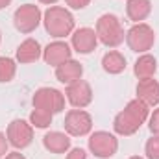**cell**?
Wrapping results in <instances>:
<instances>
[{
	"instance_id": "6da1fadb",
	"label": "cell",
	"mask_w": 159,
	"mask_h": 159,
	"mask_svg": "<svg viewBox=\"0 0 159 159\" xmlns=\"http://www.w3.org/2000/svg\"><path fill=\"white\" fill-rule=\"evenodd\" d=\"M148 117H150V107L143 100L133 98L126 104V107L120 113H117L113 120V129L117 135L129 137L141 129V126L148 120Z\"/></svg>"
},
{
	"instance_id": "7a4b0ae2",
	"label": "cell",
	"mask_w": 159,
	"mask_h": 159,
	"mask_svg": "<svg viewBox=\"0 0 159 159\" xmlns=\"http://www.w3.org/2000/svg\"><path fill=\"white\" fill-rule=\"evenodd\" d=\"M43 24L44 30L50 37L54 39H63L67 35H72L76 20L74 15L61 6H50L44 13H43Z\"/></svg>"
},
{
	"instance_id": "3957f363",
	"label": "cell",
	"mask_w": 159,
	"mask_h": 159,
	"mask_svg": "<svg viewBox=\"0 0 159 159\" xmlns=\"http://www.w3.org/2000/svg\"><path fill=\"white\" fill-rule=\"evenodd\" d=\"M94 32L98 35V43H102L107 48H117L126 39L124 26L115 13H104L102 17H98Z\"/></svg>"
},
{
	"instance_id": "277c9868",
	"label": "cell",
	"mask_w": 159,
	"mask_h": 159,
	"mask_svg": "<svg viewBox=\"0 0 159 159\" xmlns=\"http://www.w3.org/2000/svg\"><path fill=\"white\" fill-rule=\"evenodd\" d=\"M126 43L131 52L148 54V50H152L156 43V32L146 22H137L126 32Z\"/></svg>"
},
{
	"instance_id": "5b68a950",
	"label": "cell",
	"mask_w": 159,
	"mask_h": 159,
	"mask_svg": "<svg viewBox=\"0 0 159 159\" xmlns=\"http://www.w3.org/2000/svg\"><path fill=\"white\" fill-rule=\"evenodd\" d=\"M32 104H34V109H41L50 115H56L65 109V94L54 87H41L34 93Z\"/></svg>"
},
{
	"instance_id": "8992f818",
	"label": "cell",
	"mask_w": 159,
	"mask_h": 159,
	"mask_svg": "<svg viewBox=\"0 0 159 159\" xmlns=\"http://www.w3.org/2000/svg\"><path fill=\"white\" fill-rule=\"evenodd\" d=\"M87 146H89V152L94 157L109 159V157H113L117 154V150H119V139L113 133H109V131L98 129V131L89 135Z\"/></svg>"
},
{
	"instance_id": "52a82bcc",
	"label": "cell",
	"mask_w": 159,
	"mask_h": 159,
	"mask_svg": "<svg viewBox=\"0 0 159 159\" xmlns=\"http://www.w3.org/2000/svg\"><path fill=\"white\" fill-rule=\"evenodd\" d=\"M43 22V13L35 4H22L13 13V24L20 34H32Z\"/></svg>"
},
{
	"instance_id": "ba28073f",
	"label": "cell",
	"mask_w": 159,
	"mask_h": 159,
	"mask_svg": "<svg viewBox=\"0 0 159 159\" xmlns=\"http://www.w3.org/2000/svg\"><path fill=\"white\" fill-rule=\"evenodd\" d=\"M6 137L9 146H13L15 150H24L34 141V126L22 119H15L7 124Z\"/></svg>"
},
{
	"instance_id": "9c48e42d",
	"label": "cell",
	"mask_w": 159,
	"mask_h": 159,
	"mask_svg": "<svg viewBox=\"0 0 159 159\" xmlns=\"http://www.w3.org/2000/svg\"><path fill=\"white\" fill-rule=\"evenodd\" d=\"M63 126L65 133H69L70 137H85L93 129V117L83 109H70L65 115Z\"/></svg>"
},
{
	"instance_id": "30bf717a",
	"label": "cell",
	"mask_w": 159,
	"mask_h": 159,
	"mask_svg": "<svg viewBox=\"0 0 159 159\" xmlns=\"http://www.w3.org/2000/svg\"><path fill=\"white\" fill-rule=\"evenodd\" d=\"M65 96L69 100V104L74 109H83L93 102V87L89 81L85 80H78L70 85H67L65 89Z\"/></svg>"
},
{
	"instance_id": "8fae6325",
	"label": "cell",
	"mask_w": 159,
	"mask_h": 159,
	"mask_svg": "<svg viewBox=\"0 0 159 159\" xmlns=\"http://www.w3.org/2000/svg\"><path fill=\"white\" fill-rule=\"evenodd\" d=\"M70 46H72L74 52H78L81 56H87V54H91V52L96 50V46H98V35H96V32L93 28H87V26L78 28V30L72 32Z\"/></svg>"
},
{
	"instance_id": "7c38bea8",
	"label": "cell",
	"mask_w": 159,
	"mask_h": 159,
	"mask_svg": "<svg viewBox=\"0 0 159 159\" xmlns=\"http://www.w3.org/2000/svg\"><path fill=\"white\" fill-rule=\"evenodd\" d=\"M72 46L69 44V43H65V41H54V43H50V44H46L44 48H43V59H44V63L46 65H50V67H57V65H61L63 61H67V59H70L72 57Z\"/></svg>"
},
{
	"instance_id": "4fadbf2b",
	"label": "cell",
	"mask_w": 159,
	"mask_h": 159,
	"mask_svg": "<svg viewBox=\"0 0 159 159\" xmlns=\"http://www.w3.org/2000/svg\"><path fill=\"white\" fill-rule=\"evenodd\" d=\"M81 76H83V65L76 59H72V57L56 67V78H57L59 83L70 85V83L81 80Z\"/></svg>"
},
{
	"instance_id": "5bb4252c",
	"label": "cell",
	"mask_w": 159,
	"mask_h": 159,
	"mask_svg": "<svg viewBox=\"0 0 159 159\" xmlns=\"http://www.w3.org/2000/svg\"><path fill=\"white\" fill-rule=\"evenodd\" d=\"M137 98L143 100L148 107H154L159 104V81L154 78L139 80L137 87H135Z\"/></svg>"
},
{
	"instance_id": "9a60e30c",
	"label": "cell",
	"mask_w": 159,
	"mask_h": 159,
	"mask_svg": "<svg viewBox=\"0 0 159 159\" xmlns=\"http://www.w3.org/2000/svg\"><path fill=\"white\" fill-rule=\"evenodd\" d=\"M43 146L50 154H67L70 150V135L63 131H48L43 137Z\"/></svg>"
},
{
	"instance_id": "2e32d148",
	"label": "cell",
	"mask_w": 159,
	"mask_h": 159,
	"mask_svg": "<svg viewBox=\"0 0 159 159\" xmlns=\"http://www.w3.org/2000/svg\"><path fill=\"white\" fill-rule=\"evenodd\" d=\"M17 61L22 65L28 63H35L39 57H43V48H41L39 41L37 39H24L19 46H17Z\"/></svg>"
},
{
	"instance_id": "e0dca14e",
	"label": "cell",
	"mask_w": 159,
	"mask_h": 159,
	"mask_svg": "<svg viewBox=\"0 0 159 159\" xmlns=\"http://www.w3.org/2000/svg\"><path fill=\"white\" fill-rule=\"evenodd\" d=\"M150 13H152V2L150 0H128L126 2V15L135 24L148 19Z\"/></svg>"
},
{
	"instance_id": "ac0fdd59",
	"label": "cell",
	"mask_w": 159,
	"mask_h": 159,
	"mask_svg": "<svg viewBox=\"0 0 159 159\" xmlns=\"http://www.w3.org/2000/svg\"><path fill=\"white\" fill-rule=\"evenodd\" d=\"M156 72H157V59L152 54H141L133 65V74L139 80H146L154 78Z\"/></svg>"
},
{
	"instance_id": "d6986e66",
	"label": "cell",
	"mask_w": 159,
	"mask_h": 159,
	"mask_svg": "<svg viewBox=\"0 0 159 159\" xmlns=\"http://www.w3.org/2000/svg\"><path fill=\"white\" fill-rule=\"evenodd\" d=\"M102 69L107 74H120L126 70V57L117 50H109L102 57Z\"/></svg>"
},
{
	"instance_id": "ffe728a7",
	"label": "cell",
	"mask_w": 159,
	"mask_h": 159,
	"mask_svg": "<svg viewBox=\"0 0 159 159\" xmlns=\"http://www.w3.org/2000/svg\"><path fill=\"white\" fill-rule=\"evenodd\" d=\"M17 74V61L11 57H0V83H9Z\"/></svg>"
},
{
	"instance_id": "44dd1931",
	"label": "cell",
	"mask_w": 159,
	"mask_h": 159,
	"mask_svg": "<svg viewBox=\"0 0 159 159\" xmlns=\"http://www.w3.org/2000/svg\"><path fill=\"white\" fill-rule=\"evenodd\" d=\"M52 119H54V115H50V113H46V111H41V109H34V111L30 113V124H32L34 128H39V129L48 128V126L52 124Z\"/></svg>"
},
{
	"instance_id": "7402d4cb",
	"label": "cell",
	"mask_w": 159,
	"mask_h": 159,
	"mask_svg": "<svg viewBox=\"0 0 159 159\" xmlns=\"http://www.w3.org/2000/svg\"><path fill=\"white\" fill-rule=\"evenodd\" d=\"M144 154L148 159H159V137L152 135L144 144Z\"/></svg>"
},
{
	"instance_id": "603a6c76",
	"label": "cell",
	"mask_w": 159,
	"mask_h": 159,
	"mask_svg": "<svg viewBox=\"0 0 159 159\" xmlns=\"http://www.w3.org/2000/svg\"><path fill=\"white\" fill-rule=\"evenodd\" d=\"M148 128H150L152 135H157L159 137V107L154 109V113L148 117Z\"/></svg>"
},
{
	"instance_id": "cb8c5ba5",
	"label": "cell",
	"mask_w": 159,
	"mask_h": 159,
	"mask_svg": "<svg viewBox=\"0 0 159 159\" xmlns=\"http://www.w3.org/2000/svg\"><path fill=\"white\" fill-rule=\"evenodd\" d=\"M65 159H87V152L83 148H70Z\"/></svg>"
},
{
	"instance_id": "d4e9b609",
	"label": "cell",
	"mask_w": 159,
	"mask_h": 159,
	"mask_svg": "<svg viewBox=\"0 0 159 159\" xmlns=\"http://www.w3.org/2000/svg\"><path fill=\"white\" fill-rule=\"evenodd\" d=\"M65 2L70 9H85L91 4V0H65Z\"/></svg>"
},
{
	"instance_id": "484cf974",
	"label": "cell",
	"mask_w": 159,
	"mask_h": 159,
	"mask_svg": "<svg viewBox=\"0 0 159 159\" xmlns=\"http://www.w3.org/2000/svg\"><path fill=\"white\" fill-rule=\"evenodd\" d=\"M7 146H9L7 137H6V133H2V131H0V159L7 154Z\"/></svg>"
},
{
	"instance_id": "4316f807",
	"label": "cell",
	"mask_w": 159,
	"mask_h": 159,
	"mask_svg": "<svg viewBox=\"0 0 159 159\" xmlns=\"http://www.w3.org/2000/svg\"><path fill=\"white\" fill-rule=\"evenodd\" d=\"M4 159H26V157H24V156H22V154H20L19 150H17V152H11V154H6V156H4Z\"/></svg>"
},
{
	"instance_id": "83f0119b",
	"label": "cell",
	"mask_w": 159,
	"mask_h": 159,
	"mask_svg": "<svg viewBox=\"0 0 159 159\" xmlns=\"http://www.w3.org/2000/svg\"><path fill=\"white\" fill-rule=\"evenodd\" d=\"M11 4V0H0V9H4V7H7Z\"/></svg>"
},
{
	"instance_id": "f1b7e54d",
	"label": "cell",
	"mask_w": 159,
	"mask_h": 159,
	"mask_svg": "<svg viewBox=\"0 0 159 159\" xmlns=\"http://www.w3.org/2000/svg\"><path fill=\"white\" fill-rule=\"evenodd\" d=\"M41 4H46V6H54L56 2H59V0H39Z\"/></svg>"
},
{
	"instance_id": "f546056e",
	"label": "cell",
	"mask_w": 159,
	"mask_h": 159,
	"mask_svg": "<svg viewBox=\"0 0 159 159\" xmlns=\"http://www.w3.org/2000/svg\"><path fill=\"white\" fill-rule=\"evenodd\" d=\"M128 159H144V157H141V156H131V157H128Z\"/></svg>"
},
{
	"instance_id": "4dcf8cb0",
	"label": "cell",
	"mask_w": 159,
	"mask_h": 159,
	"mask_svg": "<svg viewBox=\"0 0 159 159\" xmlns=\"http://www.w3.org/2000/svg\"><path fill=\"white\" fill-rule=\"evenodd\" d=\"M0 44H2V32H0Z\"/></svg>"
}]
</instances>
